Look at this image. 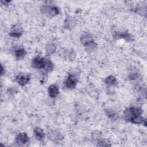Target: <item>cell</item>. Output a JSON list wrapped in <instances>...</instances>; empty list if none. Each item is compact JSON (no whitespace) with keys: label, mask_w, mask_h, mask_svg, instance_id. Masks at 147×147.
Instances as JSON below:
<instances>
[{"label":"cell","mask_w":147,"mask_h":147,"mask_svg":"<svg viewBox=\"0 0 147 147\" xmlns=\"http://www.w3.org/2000/svg\"><path fill=\"white\" fill-rule=\"evenodd\" d=\"M32 65L36 68H44L47 65V60L44 58L36 57L32 61Z\"/></svg>","instance_id":"1"},{"label":"cell","mask_w":147,"mask_h":147,"mask_svg":"<svg viewBox=\"0 0 147 147\" xmlns=\"http://www.w3.org/2000/svg\"><path fill=\"white\" fill-rule=\"evenodd\" d=\"M25 53H26V52H25V50L22 48L18 49L16 50V51H15V56L17 57H18V59L22 58L25 56Z\"/></svg>","instance_id":"7"},{"label":"cell","mask_w":147,"mask_h":147,"mask_svg":"<svg viewBox=\"0 0 147 147\" xmlns=\"http://www.w3.org/2000/svg\"><path fill=\"white\" fill-rule=\"evenodd\" d=\"M76 78L74 76L70 75L65 82V86L68 88H74L76 84Z\"/></svg>","instance_id":"2"},{"label":"cell","mask_w":147,"mask_h":147,"mask_svg":"<svg viewBox=\"0 0 147 147\" xmlns=\"http://www.w3.org/2000/svg\"><path fill=\"white\" fill-rule=\"evenodd\" d=\"M34 134L36 138L38 140H42L44 137V133L43 131L38 127H36L34 129Z\"/></svg>","instance_id":"6"},{"label":"cell","mask_w":147,"mask_h":147,"mask_svg":"<svg viewBox=\"0 0 147 147\" xmlns=\"http://www.w3.org/2000/svg\"><path fill=\"white\" fill-rule=\"evenodd\" d=\"M17 82L21 86H24L28 82L29 80V76L28 75H24V74H21L18 75V76L17 78Z\"/></svg>","instance_id":"3"},{"label":"cell","mask_w":147,"mask_h":147,"mask_svg":"<svg viewBox=\"0 0 147 147\" xmlns=\"http://www.w3.org/2000/svg\"><path fill=\"white\" fill-rule=\"evenodd\" d=\"M16 140L17 143L25 144L28 141V137L25 133H20L17 137Z\"/></svg>","instance_id":"5"},{"label":"cell","mask_w":147,"mask_h":147,"mask_svg":"<svg viewBox=\"0 0 147 147\" xmlns=\"http://www.w3.org/2000/svg\"><path fill=\"white\" fill-rule=\"evenodd\" d=\"M48 93L51 97L52 98L56 97L59 94V90H58L57 87L55 84L51 85L48 88Z\"/></svg>","instance_id":"4"},{"label":"cell","mask_w":147,"mask_h":147,"mask_svg":"<svg viewBox=\"0 0 147 147\" xmlns=\"http://www.w3.org/2000/svg\"><path fill=\"white\" fill-rule=\"evenodd\" d=\"M106 82L107 84L110 85H114L117 82L115 78L113 76H109L107 78V79H106Z\"/></svg>","instance_id":"8"}]
</instances>
